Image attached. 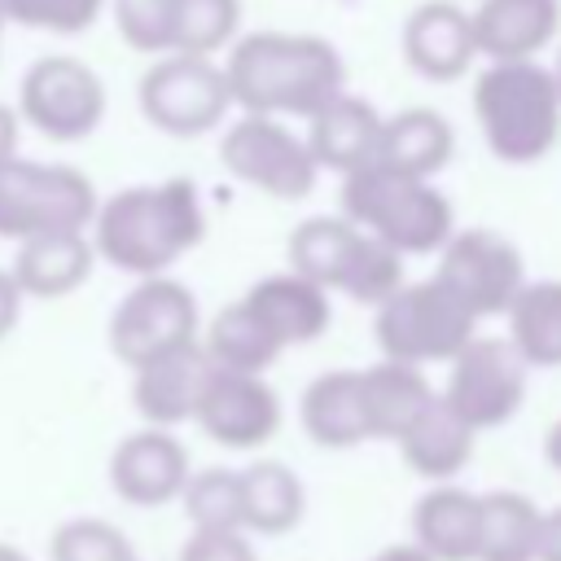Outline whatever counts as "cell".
I'll return each instance as SVG.
<instances>
[{"label": "cell", "mask_w": 561, "mask_h": 561, "mask_svg": "<svg viewBox=\"0 0 561 561\" xmlns=\"http://www.w3.org/2000/svg\"><path fill=\"white\" fill-rule=\"evenodd\" d=\"M96 259L127 276H158L175 267L206 237V210L193 180L171 175L158 184H127L96 202L88 224Z\"/></svg>", "instance_id": "cell-1"}, {"label": "cell", "mask_w": 561, "mask_h": 561, "mask_svg": "<svg viewBox=\"0 0 561 561\" xmlns=\"http://www.w3.org/2000/svg\"><path fill=\"white\" fill-rule=\"evenodd\" d=\"M224 79L241 114L311 118L329 96L346 88V66L342 53L320 35L250 31L228 44Z\"/></svg>", "instance_id": "cell-2"}, {"label": "cell", "mask_w": 561, "mask_h": 561, "mask_svg": "<svg viewBox=\"0 0 561 561\" xmlns=\"http://www.w3.org/2000/svg\"><path fill=\"white\" fill-rule=\"evenodd\" d=\"M473 114L486 149L508 167L539 162L561 140V92L535 57L491 61L473 83Z\"/></svg>", "instance_id": "cell-3"}, {"label": "cell", "mask_w": 561, "mask_h": 561, "mask_svg": "<svg viewBox=\"0 0 561 561\" xmlns=\"http://www.w3.org/2000/svg\"><path fill=\"white\" fill-rule=\"evenodd\" d=\"M342 215L364 232L381 237L390 250L408 254H438V245L456 232L451 202L425 180L381 162H368L342 175Z\"/></svg>", "instance_id": "cell-4"}, {"label": "cell", "mask_w": 561, "mask_h": 561, "mask_svg": "<svg viewBox=\"0 0 561 561\" xmlns=\"http://www.w3.org/2000/svg\"><path fill=\"white\" fill-rule=\"evenodd\" d=\"M289 267L320 289H337L364 307H377L390 289L403 285V254L346 215L302 219L289 237Z\"/></svg>", "instance_id": "cell-5"}, {"label": "cell", "mask_w": 561, "mask_h": 561, "mask_svg": "<svg viewBox=\"0 0 561 561\" xmlns=\"http://www.w3.org/2000/svg\"><path fill=\"white\" fill-rule=\"evenodd\" d=\"M96 184L70 162L9 158L0 162V241L39 232H88L96 215Z\"/></svg>", "instance_id": "cell-6"}, {"label": "cell", "mask_w": 561, "mask_h": 561, "mask_svg": "<svg viewBox=\"0 0 561 561\" xmlns=\"http://www.w3.org/2000/svg\"><path fill=\"white\" fill-rule=\"evenodd\" d=\"M478 333V320L430 276L416 285H399L377 302L373 337L386 359L399 364H447L469 337Z\"/></svg>", "instance_id": "cell-7"}, {"label": "cell", "mask_w": 561, "mask_h": 561, "mask_svg": "<svg viewBox=\"0 0 561 561\" xmlns=\"http://www.w3.org/2000/svg\"><path fill=\"white\" fill-rule=\"evenodd\" d=\"M105 105L110 96H105L101 75L70 53H44L22 70L18 118L57 145L88 140L101 127Z\"/></svg>", "instance_id": "cell-8"}, {"label": "cell", "mask_w": 561, "mask_h": 561, "mask_svg": "<svg viewBox=\"0 0 561 561\" xmlns=\"http://www.w3.org/2000/svg\"><path fill=\"white\" fill-rule=\"evenodd\" d=\"M136 105H140L145 123L158 127L162 136L193 140V136H206L210 127L224 123L232 96H228L224 66H215L210 57L162 53V57L140 75V83H136Z\"/></svg>", "instance_id": "cell-9"}, {"label": "cell", "mask_w": 561, "mask_h": 561, "mask_svg": "<svg viewBox=\"0 0 561 561\" xmlns=\"http://www.w3.org/2000/svg\"><path fill=\"white\" fill-rule=\"evenodd\" d=\"M197 298L184 280L158 272V276H136V285L118 298V307L110 311V351L118 364L136 368L171 346H184L197 337Z\"/></svg>", "instance_id": "cell-10"}, {"label": "cell", "mask_w": 561, "mask_h": 561, "mask_svg": "<svg viewBox=\"0 0 561 561\" xmlns=\"http://www.w3.org/2000/svg\"><path fill=\"white\" fill-rule=\"evenodd\" d=\"M447 364H451V373H447V386L438 399L469 430H495L522 408L530 364L522 359V351L508 337H478L473 333Z\"/></svg>", "instance_id": "cell-11"}, {"label": "cell", "mask_w": 561, "mask_h": 561, "mask_svg": "<svg viewBox=\"0 0 561 561\" xmlns=\"http://www.w3.org/2000/svg\"><path fill=\"white\" fill-rule=\"evenodd\" d=\"M219 162L232 180L254 184L267 197L298 202L316 184V158L298 131H289L272 114H241L219 136Z\"/></svg>", "instance_id": "cell-12"}, {"label": "cell", "mask_w": 561, "mask_h": 561, "mask_svg": "<svg viewBox=\"0 0 561 561\" xmlns=\"http://www.w3.org/2000/svg\"><path fill=\"white\" fill-rule=\"evenodd\" d=\"M434 280L473 320H486V316L508 311V302L526 285V263H522V250L508 237H500L491 228H465V232H451L438 245Z\"/></svg>", "instance_id": "cell-13"}, {"label": "cell", "mask_w": 561, "mask_h": 561, "mask_svg": "<svg viewBox=\"0 0 561 561\" xmlns=\"http://www.w3.org/2000/svg\"><path fill=\"white\" fill-rule=\"evenodd\" d=\"M193 421L202 434L228 451H250L276 438L280 430V399L263 381V373H237V368H215L202 381Z\"/></svg>", "instance_id": "cell-14"}, {"label": "cell", "mask_w": 561, "mask_h": 561, "mask_svg": "<svg viewBox=\"0 0 561 561\" xmlns=\"http://www.w3.org/2000/svg\"><path fill=\"white\" fill-rule=\"evenodd\" d=\"M188 473L184 443L162 425H140L110 451V491L131 508H162L180 500Z\"/></svg>", "instance_id": "cell-15"}, {"label": "cell", "mask_w": 561, "mask_h": 561, "mask_svg": "<svg viewBox=\"0 0 561 561\" xmlns=\"http://www.w3.org/2000/svg\"><path fill=\"white\" fill-rule=\"evenodd\" d=\"M206 373H210V359L197 337L184 346H171L131 368V408L140 412L145 425L175 430V425L193 421Z\"/></svg>", "instance_id": "cell-16"}, {"label": "cell", "mask_w": 561, "mask_h": 561, "mask_svg": "<svg viewBox=\"0 0 561 561\" xmlns=\"http://www.w3.org/2000/svg\"><path fill=\"white\" fill-rule=\"evenodd\" d=\"M403 57L416 75H425L434 83L460 79L469 70V61L478 57L473 18L465 9H456L451 0H430V4L412 9L403 22Z\"/></svg>", "instance_id": "cell-17"}, {"label": "cell", "mask_w": 561, "mask_h": 561, "mask_svg": "<svg viewBox=\"0 0 561 561\" xmlns=\"http://www.w3.org/2000/svg\"><path fill=\"white\" fill-rule=\"evenodd\" d=\"M381 114L373 110V101L351 96L346 88L337 96H329L311 118H307V149L316 158V167H329L337 175H351L359 167H368L377 158V140H381Z\"/></svg>", "instance_id": "cell-18"}, {"label": "cell", "mask_w": 561, "mask_h": 561, "mask_svg": "<svg viewBox=\"0 0 561 561\" xmlns=\"http://www.w3.org/2000/svg\"><path fill=\"white\" fill-rule=\"evenodd\" d=\"M92 267L96 250L88 232H39L18 241L9 276L22 289V298H66L79 285H88Z\"/></svg>", "instance_id": "cell-19"}, {"label": "cell", "mask_w": 561, "mask_h": 561, "mask_svg": "<svg viewBox=\"0 0 561 561\" xmlns=\"http://www.w3.org/2000/svg\"><path fill=\"white\" fill-rule=\"evenodd\" d=\"M241 298L254 307V316L272 329V337H276L285 351H289V346H302V342H316V337L329 329V320H333L329 289H320V285L307 280V276H298L294 267L254 280Z\"/></svg>", "instance_id": "cell-20"}, {"label": "cell", "mask_w": 561, "mask_h": 561, "mask_svg": "<svg viewBox=\"0 0 561 561\" xmlns=\"http://www.w3.org/2000/svg\"><path fill=\"white\" fill-rule=\"evenodd\" d=\"M469 18L478 53H486L491 61H522L557 39L561 0H482Z\"/></svg>", "instance_id": "cell-21"}, {"label": "cell", "mask_w": 561, "mask_h": 561, "mask_svg": "<svg viewBox=\"0 0 561 561\" xmlns=\"http://www.w3.org/2000/svg\"><path fill=\"white\" fill-rule=\"evenodd\" d=\"M482 495L465 486H434L412 508V543L434 561H478Z\"/></svg>", "instance_id": "cell-22"}, {"label": "cell", "mask_w": 561, "mask_h": 561, "mask_svg": "<svg viewBox=\"0 0 561 561\" xmlns=\"http://www.w3.org/2000/svg\"><path fill=\"white\" fill-rule=\"evenodd\" d=\"M473 434H478V430H469V425L434 394V399L403 425V434H399L394 443H399V456H403V465H408L412 473L443 482V478H451V473H460V469L469 465V456H473Z\"/></svg>", "instance_id": "cell-23"}, {"label": "cell", "mask_w": 561, "mask_h": 561, "mask_svg": "<svg viewBox=\"0 0 561 561\" xmlns=\"http://www.w3.org/2000/svg\"><path fill=\"white\" fill-rule=\"evenodd\" d=\"M298 416H302V430L316 447L342 451V447L368 443L364 403H359V373L333 368V373H320L316 381H307V390L298 399Z\"/></svg>", "instance_id": "cell-24"}, {"label": "cell", "mask_w": 561, "mask_h": 561, "mask_svg": "<svg viewBox=\"0 0 561 561\" xmlns=\"http://www.w3.org/2000/svg\"><path fill=\"white\" fill-rule=\"evenodd\" d=\"M434 399V386L416 364L381 359L373 368H359V403L368 438H399L403 425Z\"/></svg>", "instance_id": "cell-25"}, {"label": "cell", "mask_w": 561, "mask_h": 561, "mask_svg": "<svg viewBox=\"0 0 561 561\" xmlns=\"http://www.w3.org/2000/svg\"><path fill=\"white\" fill-rule=\"evenodd\" d=\"M241 482V530L250 535H289L307 513L302 478L280 460H254L237 469Z\"/></svg>", "instance_id": "cell-26"}, {"label": "cell", "mask_w": 561, "mask_h": 561, "mask_svg": "<svg viewBox=\"0 0 561 561\" xmlns=\"http://www.w3.org/2000/svg\"><path fill=\"white\" fill-rule=\"evenodd\" d=\"M451 149H456L451 123L430 105H412V110H399L394 118L381 123V140H377L373 162L430 180L434 171L447 167Z\"/></svg>", "instance_id": "cell-27"}, {"label": "cell", "mask_w": 561, "mask_h": 561, "mask_svg": "<svg viewBox=\"0 0 561 561\" xmlns=\"http://www.w3.org/2000/svg\"><path fill=\"white\" fill-rule=\"evenodd\" d=\"M202 351L215 368H237V373H263L280 359V342L272 337V329L254 316V307L245 298L228 302L215 311L206 337H202Z\"/></svg>", "instance_id": "cell-28"}, {"label": "cell", "mask_w": 561, "mask_h": 561, "mask_svg": "<svg viewBox=\"0 0 561 561\" xmlns=\"http://www.w3.org/2000/svg\"><path fill=\"white\" fill-rule=\"evenodd\" d=\"M504 316L508 342L530 368H561V280L522 285Z\"/></svg>", "instance_id": "cell-29"}, {"label": "cell", "mask_w": 561, "mask_h": 561, "mask_svg": "<svg viewBox=\"0 0 561 561\" xmlns=\"http://www.w3.org/2000/svg\"><path fill=\"white\" fill-rule=\"evenodd\" d=\"M539 517L543 513L522 491H491V495H482L478 561H535Z\"/></svg>", "instance_id": "cell-30"}, {"label": "cell", "mask_w": 561, "mask_h": 561, "mask_svg": "<svg viewBox=\"0 0 561 561\" xmlns=\"http://www.w3.org/2000/svg\"><path fill=\"white\" fill-rule=\"evenodd\" d=\"M237 26H241V0H175L171 53L210 57L237 39Z\"/></svg>", "instance_id": "cell-31"}, {"label": "cell", "mask_w": 561, "mask_h": 561, "mask_svg": "<svg viewBox=\"0 0 561 561\" xmlns=\"http://www.w3.org/2000/svg\"><path fill=\"white\" fill-rule=\"evenodd\" d=\"M184 517L193 530H241V482L237 469L210 465L188 473L184 491H180Z\"/></svg>", "instance_id": "cell-32"}, {"label": "cell", "mask_w": 561, "mask_h": 561, "mask_svg": "<svg viewBox=\"0 0 561 561\" xmlns=\"http://www.w3.org/2000/svg\"><path fill=\"white\" fill-rule=\"evenodd\" d=\"M48 561H136V548L105 517H66L48 539Z\"/></svg>", "instance_id": "cell-33"}, {"label": "cell", "mask_w": 561, "mask_h": 561, "mask_svg": "<svg viewBox=\"0 0 561 561\" xmlns=\"http://www.w3.org/2000/svg\"><path fill=\"white\" fill-rule=\"evenodd\" d=\"M4 22H18L26 31L44 35H83L96 26L105 0H0Z\"/></svg>", "instance_id": "cell-34"}, {"label": "cell", "mask_w": 561, "mask_h": 561, "mask_svg": "<svg viewBox=\"0 0 561 561\" xmlns=\"http://www.w3.org/2000/svg\"><path fill=\"white\" fill-rule=\"evenodd\" d=\"M114 26L127 48L136 53H171V26H175V0H110Z\"/></svg>", "instance_id": "cell-35"}, {"label": "cell", "mask_w": 561, "mask_h": 561, "mask_svg": "<svg viewBox=\"0 0 561 561\" xmlns=\"http://www.w3.org/2000/svg\"><path fill=\"white\" fill-rule=\"evenodd\" d=\"M180 561H259L245 530H193L180 548Z\"/></svg>", "instance_id": "cell-36"}, {"label": "cell", "mask_w": 561, "mask_h": 561, "mask_svg": "<svg viewBox=\"0 0 561 561\" xmlns=\"http://www.w3.org/2000/svg\"><path fill=\"white\" fill-rule=\"evenodd\" d=\"M22 289L13 285V276H9V267H0V342L18 329V320H22Z\"/></svg>", "instance_id": "cell-37"}, {"label": "cell", "mask_w": 561, "mask_h": 561, "mask_svg": "<svg viewBox=\"0 0 561 561\" xmlns=\"http://www.w3.org/2000/svg\"><path fill=\"white\" fill-rule=\"evenodd\" d=\"M535 561H561V508L539 517V543H535Z\"/></svg>", "instance_id": "cell-38"}, {"label": "cell", "mask_w": 561, "mask_h": 561, "mask_svg": "<svg viewBox=\"0 0 561 561\" xmlns=\"http://www.w3.org/2000/svg\"><path fill=\"white\" fill-rule=\"evenodd\" d=\"M18 153V110L0 101V162H9Z\"/></svg>", "instance_id": "cell-39"}, {"label": "cell", "mask_w": 561, "mask_h": 561, "mask_svg": "<svg viewBox=\"0 0 561 561\" xmlns=\"http://www.w3.org/2000/svg\"><path fill=\"white\" fill-rule=\"evenodd\" d=\"M368 561H434L430 552H421L416 543H394V548H381V552H373Z\"/></svg>", "instance_id": "cell-40"}, {"label": "cell", "mask_w": 561, "mask_h": 561, "mask_svg": "<svg viewBox=\"0 0 561 561\" xmlns=\"http://www.w3.org/2000/svg\"><path fill=\"white\" fill-rule=\"evenodd\" d=\"M543 456H548V465L561 473V416L548 425V434H543Z\"/></svg>", "instance_id": "cell-41"}, {"label": "cell", "mask_w": 561, "mask_h": 561, "mask_svg": "<svg viewBox=\"0 0 561 561\" xmlns=\"http://www.w3.org/2000/svg\"><path fill=\"white\" fill-rule=\"evenodd\" d=\"M0 561H31V557H26L22 548H13V543H4V539H0Z\"/></svg>", "instance_id": "cell-42"}, {"label": "cell", "mask_w": 561, "mask_h": 561, "mask_svg": "<svg viewBox=\"0 0 561 561\" xmlns=\"http://www.w3.org/2000/svg\"><path fill=\"white\" fill-rule=\"evenodd\" d=\"M552 79H557V92H561V53H557V66H552Z\"/></svg>", "instance_id": "cell-43"}, {"label": "cell", "mask_w": 561, "mask_h": 561, "mask_svg": "<svg viewBox=\"0 0 561 561\" xmlns=\"http://www.w3.org/2000/svg\"><path fill=\"white\" fill-rule=\"evenodd\" d=\"M4 26H9V22H4V9H0V39H4Z\"/></svg>", "instance_id": "cell-44"}]
</instances>
